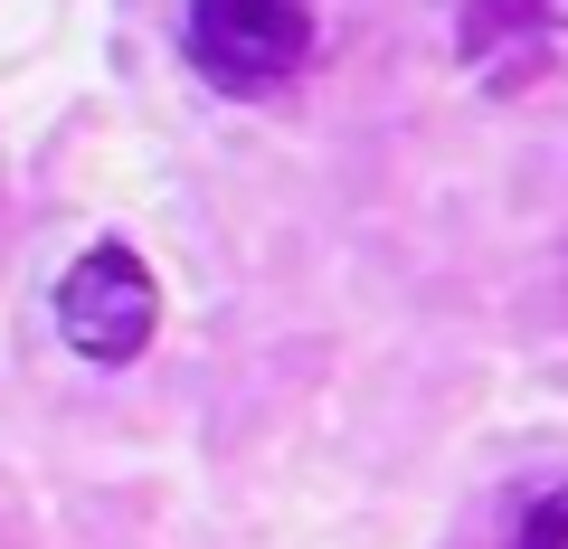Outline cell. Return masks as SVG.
Returning a JSON list of instances; mask_svg holds the SVG:
<instances>
[{
	"instance_id": "1",
	"label": "cell",
	"mask_w": 568,
	"mask_h": 549,
	"mask_svg": "<svg viewBox=\"0 0 568 549\" xmlns=\"http://www.w3.org/2000/svg\"><path fill=\"white\" fill-rule=\"evenodd\" d=\"M181 48L219 95H275L313 58V0H190Z\"/></svg>"
},
{
	"instance_id": "2",
	"label": "cell",
	"mask_w": 568,
	"mask_h": 549,
	"mask_svg": "<svg viewBox=\"0 0 568 549\" xmlns=\"http://www.w3.org/2000/svg\"><path fill=\"white\" fill-rule=\"evenodd\" d=\"M58 332H67V350L95 360V369L142 360L152 332H162V285H152V265H142L123 237H95L58 275Z\"/></svg>"
},
{
	"instance_id": "3",
	"label": "cell",
	"mask_w": 568,
	"mask_h": 549,
	"mask_svg": "<svg viewBox=\"0 0 568 549\" xmlns=\"http://www.w3.org/2000/svg\"><path fill=\"white\" fill-rule=\"evenodd\" d=\"M549 58V29L530 20L521 0H474L465 10V67H484L493 85H521Z\"/></svg>"
},
{
	"instance_id": "4",
	"label": "cell",
	"mask_w": 568,
	"mask_h": 549,
	"mask_svg": "<svg viewBox=\"0 0 568 549\" xmlns=\"http://www.w3.org/2000/svg\"><path fill=\"white\" fill-rule=\"evenodd\" d=\"M511 549H568V484H540L511 521Z\"/></svg>"
},
{
	"instance_id": "5",
	"label": "cell",
	"mask_w": 568,
	"mask_h": 549,
	"mask_svg": "<svg viewBox=\"0 0 568 549\" xmlns=\"http://www.w3.org/2000/svg\"><path fill=\"white\" fill-rule=\"evenodd\" d=\"M521 10H530L540 29H568V0H521Z\"/></svg>"
}]
</instances>
